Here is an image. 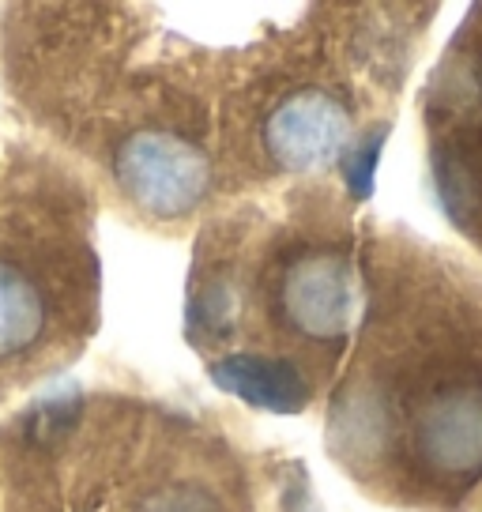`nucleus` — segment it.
I'll list each match as a JSON object with an SVG mask.
<instances>
[{
  "instance_id": "1",
  "label": "nucleus",
  "mask_w": 482,
  "mask_h": 512,
  "mask_svg": "<svg viewBox=\"0 0 482 512\" xmlns=\"http://www.w3.org/2000/svg\"><path fill=\"white\" fill-rule=\"evenodd\" d=\"M370 309L328 452L370 494L452 509L482 479V283L456 256L377 241Z\"/></svg>"
},
{
  "instance_id": "3",
  "label": "nucleus",
  "mask_w": 482,
  "mask_h": 512,
  "mask_svg": "<svg viewBox=\"0 0 482 512\" xmlns=\"http://www.w3.org/2000/svg\"><path fill=\"white\" fill-rule=\"evenodd\" d=\"M117 177L136 204L159 215L189 211L208 181L193 147L162 132H140L125 140L117 151Z\"/></svg>"
},
{
  "instance_id": "2",
  "label": "nucleus",
  "mask_w": 482,
  "mask_h": 512,
  "mask_svg": "<svg viewBox=\"0 0 482 512\" xmlns=\"http://www.w3.org/2000/svg\"><path fill=\"white\" fill-rule=\"evenodd\" d=\"M223 230L211 256H200L208 283L193 294V324H208L215 343H253L223 373L226 388L253 396V384H272L268 407H306L336 373L358 309L347 215L332 204H290L268 219L253 204Z\"/></svg>"
},
{
  "instance_id": "4",
  "label": "nucleus",
  "mask_w": 482,
  "mask_h": 512,
  "mask_svg": "<svg viewBox=\"0 0 482 512\" xmlns=\"http://www.w3.org/2000/svg\"><path fill=\"white\" fill-rule=\"evenodd\" d=\"M46 317V294L38 283L12 264H0V358L34 347L46 332Z\"/></svg>"
}]
</instances>
